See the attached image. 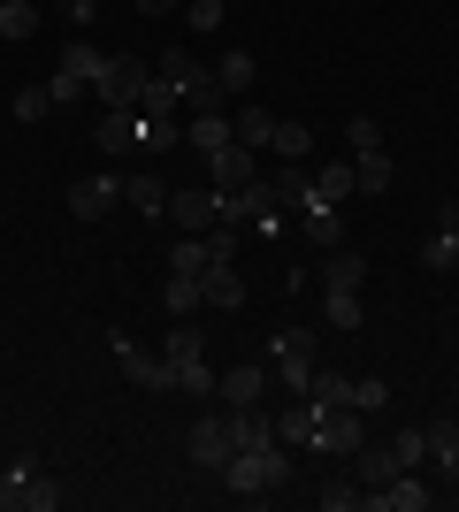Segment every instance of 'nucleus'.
<instances>
[{
	"mask_svg": "<svg viewBox=\"0 0 459 512\" xmlns=\"http://www.w3.org/2000/svg\"><path fill=\"white\" fill-rule=\"evenodd\" d=\"M222 482H230V497H245V505H261V497H276V490L291 482V444L230 451V459H222Z\"/></svg>",
	"mask_w": 459,
	"mask_h": 512,
	"instance_id": "obj_1",
	"label": "nucleus"
},
{
	"mask_svg": "<svg viewBox=\"0 0 459 512\" xmlns=\"http://www.w3.org/2000/svg\"><path fill=\"white\" fill-rule=\"evenodd\" d=\"M161 77H169L176 85V100L192 107V115H215V107H230V92H222V77H215V62H199L192 46H169V54H161Z\"/></svg>",
	"mask_w": 459,
	"mask_h": 512,
	"instance_id": "obj_2",
	"label": "nucleus"
},
{
	"mask_svg": "<svg viewBox=\"0 0 459 512\" xmlns=\"http://www.w3.org/2000/svg\"><path fill=\"white\" fill-rule=\"evenodd\" d=\"M146 85H153V62H138V54H108V69L92 77V100H100V107H138Z\"/></svg>",
	"mask_w": 459,
	"mask_h": 512,
	"instance_id": "obj_3",
	"label": "nucleus"
},
{
	"mask_svg": "<svg viewBox=\"0 0 459 512\" xmlns=\"http://www.w3.org/2000/svg\"><path fill=\"white\" fill-rule=\"evenodd\" d=\"M238 451V436H230V413H199L192 428H184V459H192L199 474H222V459Z\"/></svg>",
	"mask_w": 459,
	"mask_h": 512,
	"instance_id": "obj_4",
	"label": "nucleus"
},
{
	"mask_svg": "<svg viewBox=\"0 0 459 512\" xmlns=\"http://www.w3.org/2000/svg\"><path fill=\"white\" fill-rule=\"evenodd\" d=\"M360 444H368L360 406H322V413H314V444H306V451H322V459H352Z\"/></svg>",
	"mask_w": 459,
	"mask_h": 512,
	"instance_id": "obj_5",
	"label": "nucleus"
},
{
	"mask_svg": "<svg viewBox=\"0 0 459 512\" xmlns=\"http://www.w3.org/2000/svg\"><path fill=\"white\" fill-rule=\"evenodd\" d=\"M108 352H115V367H123V375H131L138 390H176L169 360H161V352H146L138 337H123V329H115V337H108Z\"/></svg>",
	"mask_w": 459,
	"mask_h": 512,
	"instance_id": "obj_6",
	"label": "nucleus"
},
{
	"mask_svg": "<svg viewBox=\"0 0 459 512\" xmlns=\"http://www.w3.org/2000/svg\"><path fill=\"white\" fill-rule=\"evenodd\" d=\"M169 222L184 237H207L222 222V192H215V184H184V192H169Z\"/></svg>",
	"mask_w": 459,
	"mask_h": 512,
	"instance_id": "obj_7",
	"label": "nucleus"
},
{
	"mask_svg": "<svg viewBox=\"0 0 459 512\" xmlns=\"http://www.w3.org/2000/svg\"><path fill=\"white\" fill-rule=\"evenodd\" d=\"M429 505H437V490L421 482V467L391 474L383 490H368V497H360V512H429Z\"/></svg>",
	"mask_w": 459,
	"mask_h": 512,
	"instance_id": "obj_8",
	"label": "nucleus"
},
{
	"mask_svg": "<svg viewBox=\"0 0 459 512\" xmlns=\"http://www.w3.org/2000/svg\"><path fill=\"white\" fill-rule=\"evenodd\" d=\"M54 505H62V490H54L46 474H31V467L0 474V512H54Z\"/></svg>",
	"mask_w": 459,
	"mask_h": 512,
	"instance_id": "obj_9",
	"label": "nucleus"
},
{
	"mask_svg": "<svg viewBox=\"0 0 459 512\" xmlns=\"http://www.w3.org/2000/svg\"><path fill=\"white\" fill-rule=\"evenodd\" d=\"M207 184H215V192H245V184H261V153L238 146V138L215 146V153H207Z\"/></svg>",
	"mask_w": 459,
	"mask_h": 512,
	"instance_id": "obj_10",
	"label": "nucleus"
},
{
	"mask_svg": "<svg viewBox=\"0 0 459 512\" xmlns=\"http://www.w3.org/2000/svg\"><path fill=\"white\" fill-rule=\"evenodd\" d=\"M100 146L108 153H138V146H161V138H153V123L138 115V107H100Z\"/></svg>",
	"mask_w": 459,
	"mask_h": 512,
	"instance_id": "obj_11",
	"label": "nucleus"
},
{
	"mask_svg": "<svg viewBox=\"0 0 459 512\" xmlns=\"http://www.w3.org/2000/svg\"><path fill=\"white\" fill-rule=\"evenodd\" d=\"M391 474H406L398 444H360V451H352V482H360V490H383Z\"/></svg>",
	"mask_w": 459,
	"mask_h": 512,
	"instance_id": "obj_12",
	"label": "nucleus"
},
{
	"mask_svg": "<svg viewBox=\"0 0 459 512\" xmlns=\"http://www.w3.org/2000/svg\"><path fill=\"white\" fill-rule=\"evenodd\" d=\"M215 398L222 406H261L268 398V367H230V375H215Z\"/></svg>",
	"mask_w": 459,
	"mask_h": 512,
	"instance_id": "obj_13",
	"label": "nucleus"
},
{
	"mask_svg": "<svg viewBox=\"0 0 459 512\" xmlns=\"http://www.w3.org/2000/svg\"><path fill=\"white\" fill-rule=\"evenodd\" d=\"M115 192H123V184H108V176H85V184H69V214H77V222H108Z\"/></svg>",
	"mask_w": 459,
	"mask_h": 512,
	"instance_id": "obj_14",
	"label": "nucleus"
},
{
	"mask_svg": "<svg viewBox=\"0 0 459 512\" xmlns=\"http://www.w3.org/2000/svg\"><path fill=\"white\" fill-rule=\"evenodd\" d=\"M360 283H368V253L329 245V260H322V291H360Z\"/></svg>",
	"mask_w": 459,
	"mask_h": 512,
	"instance_id": "obj_15",
	"label": "nucleus"
},
{
	"mask_svg": "<svg viewBox=\"0 0 459 512\" xmlns=\"http://www.w3.org/2000/svg\"><path fill=\"white\" fill-rule=\"evenodd\" d=\"M352 199V161H329V169H314V184H306V207H345Z\"/></svg>",
	"mask_w": 459,
	"mask_h": 512,
	"instance_id": "obj_16",
	"label": "nucleus"
},
{
	"mask_svg": "<svg viewBox=\"0 0 459 512\" xmlns=\"http://www.w3.org/2000/svg\"><path fill=\"white\" fill-rule=\"evenodd\" d=\"M199 291H207V306H222V314H238V306H245V276L230 268V260H215V268L199 276Z\"/></svg>",
	"mask_w": 459,
	"mask_h": 512,
	"instance_id": "obj_17",
	"label": "nucleus"
},
{
	"mask_svg": "<svg viewBox=\"0 0 459 512\" xmlns=\"http://www.w3.org/2000/svg\"><path fill=\"white\" fill-rule=\"evenodd\" d=\"M314 413H322L314 398H284V413H276V444H291V451L314 444Z\"/></svg>",
	"mask_w": 459,
	"mask_h": 512,
	"instance_id": "obj_18",
	"label": "nucleus"
},
{
	"mask_svg": "<svg viewBox=\"0 0 459 512\" xmlns=\"http://www.w3.org/2000/svg\"><path fill=\"white\" fill-rule=\"evenodd\" d=\"M391 153H352V192H360V199H383V192H391Z\"/></svg>",
	"mask_w": 459,
	"mask_h": 512,
	"instance_id": "obj_19",
	"label": "nucleus"
},
{
	"mask_svg": "<svg viewBox=\"0 0 459 512\" xmlns=\"http://www.w3.org/2000/svg\"><path fill=\"white\" fill-rule=\"evenodd\" d=\"M230 138H238V146H253V153H261L268 138H276V115H268V107H253V100H245L238 115H230Z\"/></svg>",
	"mask_w": 459,
	"mask_h": 512,
	"instance_id": "obj_20",
	"label": "nucleus"
},
{
	"mask_svg": "<svg viewBox=\"0 0 459 512\" xmlns=\"http://www.w3.org/2000/svg\"><path fill=\"white\" fill-rule=\"evenodd\" d=\"M215 77H222V92H230V100H245V92H253V77H261V62H253L245 46H230V54L215 62Z\"/></svg>",
	"mask_w": 459,
	"mask_h": 512,
	"instance_id": "obj_21",
	"label": "nucleus"
},
{
	"mask_svg": "<svg viewBox=\"0 0 459 512\" xmlns=\"http://www.w3.org/2000/svg\"><path fill=\"white\" fill-rule=\"evenodd\" d=\"M161 306H169V321H192L199 306H207V291H199V276H169V283H161Z\"/></svg>",
	"mask_w": 459,
	"mask_h": 512,
	"instance_id": "obj_22",
	"label": "nucleus"
},
{
	"mask_svg": "<svg viewBox=\"0 0 459 512\" xmlns=\"http://www.w3.org/2000/svg\"><path fill=\"white\" fill-rule=\"evenodd\" d=\"M360 314H368V306H360V291H322V321L337 329V337H352V329H360Z\"/></svg>",
	"mask_w": 459,
	"mask_h": 512,
	"instance_id": "obj_23",
	"label": "nucleus"
},
{
	"mask_svg": "<svg viewBox=\"0 0 459 512\" xmlns=\"http://www.w3.org/2000/svg\"><path fill=\"white\" fill-rule=\"evenodd\" d=\"M306 398H314V406H352V375H345V367H314Z\"/></svg>",
	"mask_w": 459,
	"mask_h": 512,
	"instance_id": "obj_24",
	"label": "nucleus"
},
{
	"mask_svg": "<svg viewBox=\"0 0 459 512\" xmlns=\"http://www.w3.org/2000/svg\"><path fill=\"white\" fill-rule=\"evenodd\" d=\"M184 138H192L199 153H215V146H230V107H215V115H192V123H184Z\"/></svg>",
	"mask_w": 459,
	"mask_h": 512,
	"instance_id": "obj_25",
	"label": "nucleus"
},
{
	"mask_svg": "<svg viewBox=\"0 0 459 512\" xmlns=\"http://www.w3.org/2000/svg\"><path fill=\"white\" fill-rule=\"evenodd\" d=\"M39 31V0H0V39L16 46V39H31Z\"/></svg>",
	"mask_w": 459,
	"mask_h": 512,
	"instance_id": "obj_26",
	"label": "nucleus"
},
{
	"mask_svg": "<svg viewBox=\"0 0 459 512\" xmlns=\"http://www.w3.org/2000/svg\"><path fill=\"white\" fill-rule=\"evenodd\" d=\"M207 268H215L207 237H184V245H169V276H207Z\"/></svg>",
	"mask_w": 459,
	"mask_h": 512,
	"instance_id": "obj_27",
	"label": "nucleus"
},
{
	"mask_svg": "<svg viewBox=\"0 0 459 512\" xmlns=\"http://www.w3.org/2000/svg\"><path fill=\"white\" fill-rule=\"evenodd\" d=\"M268 153H276V161H306V153H314L306 123H284V115H276V138H268Z\"/></svg>",
	"mask_w": 459,
	"mask_h": 512,
	"instance_id": "obj_28",
	"label": "nucleus"
},
{
	"mask_svg": "<svg viewBox=\"0 0 459 512\" xmlns=\"http://www.w3.org/2000/svg\"><path fill=\"white\" fill-rule=\"evenodd\" d=\"M299 222H306V237H314V245H345V222H337V207H299Z\"/></svg>",
	"mask_w": 459,
	"mask_h": 512,
	"instance_id": "obj_29",
	"label": "nucleus"
},
{
	"mask_svg": "<svg viewBox=\"0 0 459 512\" xmlns=\"http://www.w3.org/2000/svg\"><path fill=\"white\" fill-rule=\"evenodd\" d=\"M62 69H77V77H85V85H92V77L108 69V54H100V46H92V39H69V46H62Z\"/></svg>",
	"mask_w": 459,
	"mask_h": 512,
	"instance_id": "obj_30",
	"label": "nucleus"
},
{
	"mask_svg": "<svg viewBox=\"0 0 459 512\" xmlns=\"http://www.w3.org/2000/svg\"><path fill=\"white\" fill-rule=\"evenodd\" d=\"M352 406H360V421H375V413L391 406V383H383V375H360V383H352Z\"/></svg>",
	"mask_w": 459,
	"mask_h": 512,
	"instance_id": "obj_31",
	"label": "nucleus"
},
{
	"mask_svg": "<svg viewBox=\"0 0 459 512\" xmlns=\"http://www.w3.org/2000/svg\"><path fill=\"white\" fill-rule=\"evenodd\" d=\"M123 192H131V207H138V214H169V184H153V176H131Z\"/></svg>",
	"mask_w": 459,
	"mask_h": 512,
	"instance_id": "obj_32",
	"label": "nucleus"
},
{
	"mask_svg": "<svg viewBox=\"0 0 459 512\" xmlns=\"http://www.w3.org/2000/svg\"><path fill=\"white\" fill-rule=\"evenodd\" d=\"M360 497H368L360 482H322V490H314V505H322V512H360Z\"/></svg>",
	"mask_w": 459,
	"mask_h": 512,
	"instance_id": "obj_33",
	"label": "nucleus"
},
{
	"mask_svg": "<svg viewBox=\"0 0 459 512\" xmlns=\"http://www.w3.org/2000/svg\"><path fill=\"white\" fill-rule=\"evenodd\" d=\"M85 77H77V69H54V77H46V100H54V107H77V100H85Z\"/></svg>",
	"mask_w": 459,
	"mask_h": 512,
	"instance_id": "obj_34",
	"label": "nucleus"
},
{
	"mask_svg": "<svg viewBox=\"0 0 459 512\" xmlns=\"http://www.w3.org/2000/svg\"><path fill=\"white\" fill-rule=\"evenodd\" d=\"M345 138H352V153H383V123H375V115H352Z\"/></svg>",
	"mask_w": 459,
	"mask_h": 512,
	"instance_id": "obj_35",
	"label": "nucleus"
},
{
	"mask_svg": "<svg viewBox=\"0 0 459 512\" xmlns=\"http://www.w3.org/2000/svg\"><path fill=\"white\" fill-rule=\"evenodd\" d=\"M459 451V421H429V467H444Z\"/></svg>",
	"mask_w": 459,
	"mask_h": 512,
	"instance_id": "obj_36",
	"label": "nucleus"
},
{
	"mask_svg": "<svg viewBox=\"0 0 459 512\" xmlns=\"http://www.w3.org/2000/svg\"><path fill=\"white\" fill-rule=\"evenodd\" d=\"M391 444H398V459H406V467H429V428H398Z\"/></svg>",
	"mask_w": 459,
	"mask_h": 512,
	"instance_id": "obj_37",
	"label": "nucleus"
},
{
	"mask_svg": "<svg viewBox=\"0 0 459 512\" xmlns=\"http://www.w3.org/2000/svg\"><path fill=\"white\" fill-rule=\"evenodd\" d=\"M421 268H437V276H444V268H459V245H452V237H429V245H421Z\"/></svg>",
	"mask_w": 459,
	"mask_h": 512,
	"instance_id": "obj_38",
	"label": "nucleus"
},
{
	"mask_svg": "<svg viewBox=\"0 0 459 512\" xmlns=\"http://www.w3.org/2000/svg\"><path fill=\"white\" fill-rule=\"evenodd\" d=\"M184 23L192 31H222V0H184Z\"/></svg>",
	"mask_w": 459,
	"mask_h": 512,
	"instance_id": "obj_39",
	"label": "nucleus"
},
{
	"mask_svg": "<svg viewBox=\"0 0 459 512\" xmlns=\"http://www.w3.org/2000/svg\"><path fill=\"white\" fill-rule=\"evenodd\" d=\"M46 107H54V100H46V85H31V92H16V115H23V123H39Z\"/></svg>",
	"mask_w": 459,
	"mask_h": 512,
	"instance_id": "obj_40",
	"label": "nucleus"
},
{
	"mask_svg": "<svg viewBox=\"0 0 459 512\" xmlns=\"http://www.w3.org/2000/svg\"><path fill=\"white\" fill-rule=\"evenodd\" d=\"M437 230H444V237H452V245H459V199H444V214H437Z\"/></svg>",
	"mask_w": 459,
	"mask_h": 512,
	"instance_id": "obj_41",
	"label": "nucleus"
},
{
	"mask_svg": "<svg viewBox=\"0 0 459 512\" xmlns=\"http://www.w3.org/2000/svg\"><path fill=\"white\" fill-rule=\"evenodd\" d=\"M100 8H108V0H77V8H69V23H77V31H85V23L100 16Z\"/></svg>",
	"mask_w": 459,
	"mask_h": 512,
	"instance_id": "obj_42",
	"label": "nucleus"
},
{
	"mask_svg": "<svg viewBox=\"0 0 459 512\" xmlns=\"http://www.w3.org/2000/svg\"><path fill=\"white\" fill-rule=\"evenodd\" d=\"M169 8H184V0H138V16H169Z\"/></svg>",
	"mask_w": 459,
	"mask_h": 512,
	"instance_id": "obj_43",
	"label": "nucleus"
},
{
	"mask_svg": "<svg viewBox=\"0 0 459 512\" xmlns=\"http://www.w3.org/2000/svg\"><path fill=\"white\" fill-rule=\"evenodd\" d=\"M437 474H444V482H459V451H452V459H444V467H437Z\"/></svg>",
	"mask_w": 459,
	"mask_h": 512,
	"instance_id": "obj_44",
	"label": "nucleus"
},
{
	"mask_svg": "<svg viewBox=\"0 0 459 512\" xmlns=\"http://www.w3.org/2000/svg\"><path fill=\"white\" fill-rule=\"evenodd\" d=\"M54 8H62V16H69V8H77V0H54Z\"/></svg>",
	"mask_w": 459,
	"mask_h": 512,
	"instance_id": "obj_45",
	"label": "nucleus"
}]
</instances>
